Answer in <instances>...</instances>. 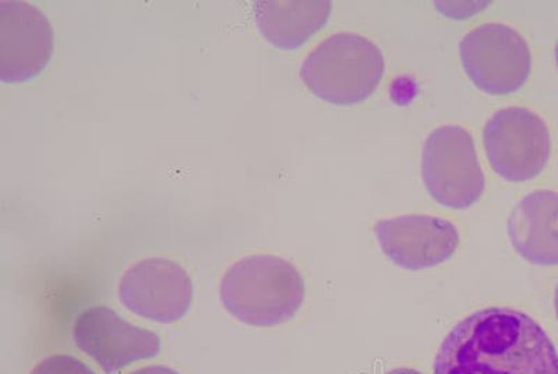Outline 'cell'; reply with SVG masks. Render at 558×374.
Returning <instances> with one entry per match:
<instances>
[{
  "label": "cell",
  "instance_id": "cell-10",
  "mask_svg": "<svg viewBox=\"0 0 558 374\" xmlns=\"http://www.w3.org/2000/svg\"><path fill=\"white\" fill-rule=\"evenodd\" d=\"M53 28L41 10L26 2H0V79L37 77L53 55Z\"/></svg>",
  "mask_w": 558,
  "mask_h": 374
},
{
  "label": "cell",
  "instance_id": "cell-15",
  "mask_svg": "<svg viewBox=\"0 0 558 374\" xmlns=\"http://www.w3.org/2000/svg\"><path fill=\"white\" fill-rule=\"evenodd\" d=\"M384 374H423V373L415 371V369L401 367V369H393V371H390V372H387Z\"/></svg>",
  "mask_w": 558,
  "mask_h": 374
},
{
  "label": "cell",
  "instance_id": "cell-8",
  "mask_svg": "<svg viewBox=\"0 0 558 374\" xmlns=\"http://www.w3.org/2000/svg\"><path fill=\"white\" fill-rule=\"evenodd\" d=\"M73 340L80 351L107 374L118 373L161 352V338L156 333L134 326L107 306L89 307L80 313L74 322Z\"/></svg>",
  "mask_w": 558,
  "mask_h": 374
},
{
  "label": "cell",
  "instance_id": "cell-4",
  "mask_svg": "<svg viewBox=\"0 0 558 374\" xmlns=\"http://www.w3.org/2000/svg\"><path fill=\"white\" fill-rule=\"evenodd\" d=\"M422 178L440 206H475L485 192L486 179L471 133L457 124H446L428 134L422 148Z\"/></svg>",
  "mask_w": 558,
  "mask_h": 374
},
{
  "label": "cell",
  "instance_id": "cell-16",
  "mask_svg": "<svg viewBox=\"0 0 558 374\" xmlns=\"http://www.w3.org/2000/svg\"><path fill=\"white\" fill-rule=\"evenodd\" d=\"M555 311H556V317L558 321V283L555 291Z\"/></svg>",
  "mask_w": 558,
  "mask_h": 374
},
{
  "label": "cell",
  "instance_id": "cell-9",
  "mask_svg": "<svg viewBox=\"0 0 558 374\" xmlns=\"http://www.w3.org/2000/svg\"><path fill=\"white\" fill-rule=\"evenodd\" d=\"M373 232L383 253L410 272L440 266L460 246V233L452 222L426 214L378 219Z\"/></svg>",
  "mask_w": 558,
  "mask_h": 374
},
{
  "label": "cell",
  "instance_id": "cell-5",
  "mask_svg": "<svg viewBox=\"0 0 558 374\" xmlns=\"http://www.w3.org/2000/svg\"><path fill=\"white\" fill-rule=\"evenodd\" d=\"M488 166L511 183L532 181L545 171L551 156L547 123L523 107L497 111L483 128Z\"/></svg>",
  "mask_w": 558,
  "mask_h": 374
},
{
  "label": "cell",
  "instance_id": "cell-14",
  "mask_svg": "<svg viewBox=\"0 0 558 374\" xmlns=\"http://www.w3.org/2000/svg\"><path fill=\"white\" fill-rule=\"evenodd\" d=\"M131 374H181L177 371H173L171 367L166 366H148L138 369V371H134Z\"/></svg>",
  "mask_w": 558,
  "mask_h": 374
},
{
  "label": "cell",
  "instance_id": "cell-3",
  "mask_svg": "<svg viewBox=\"0 0 558 374\" xmlns=\"http://www.w3.org/2000/svg\"><path fill=\"white\" fill-rule=\"evenodd\" d=\"M386 62L380 48L356 33H337L307 55L301 79L308 92L337 107L371 98L380 86Z\"/></svg>",
  "mask_w": 558,
  "mask_h": 374
},
{
  "label": "cell",
  "instance_id": "cell-13",
  "mask_svg": "<svg viewBox=\"0 0 558 374\" xmlns=\"http://www.w3.org/2000/svg\"><path fill=\"white\" fill-rule=\"evenodd\" d=\"M29 374H96L86 363L70 355H53L44 359Z\"/></svg>",
  "mask_w": 558,
  "mask_h": 374
},
{
  "label": "cell",
  "instance_id": "cell-7",
  "mask_svg": "<svg viewBox=\"0 0 558 374\" xmlns=\"http://www.w3.org/2000/svg\"><path fill=\"white\" fill-rule=\"evenodd\" d=\"M119 301L149 322L182 321L193 303V282L181 264L166 257H148L133 264L119 283Z\"/></svg>",
  "mask_w": 558,
  "mask_h": 374
},
{
  "label": "cell",
  "instance_id": "cell-2",
  "mask_svg": "<svg viewBox=\"0 0 558 374\" xmlns=\"http://www.w3.org/2000/svg\"><path fill=\"white\" fill-rule=\"evenodd\" d=\"M219 297L226 311L247 326H279L305 303V279L286 258L257 254L228 268Z\"/></svg>",
  "mask_w": 558,
  "mask_h": 374
},
{
  "label": "cell",
  "instance_id": "cell-11",
  "mask_svg": "<svg viewBox=\"0 0 558 374\" xmlns=\"http://www.w3.org/2000/svg\"><path fill=\"white\" fill-rule=\"evenodd\" d=\"M507 232L523 261L542 267L558 266V193L526 194L512 208Z\"/></svg>",
  "mask_w": 558,
  "mask_h": 374
},
{
  "label": "cell",
  "instance_id": "cell-6",
  "mask_svg": "<svg viewBox=\"0 0 558 374\" xmlns=\"http://www.w3.org/2000/svg\"><path fill=\"white\" fill-rule=\"evenodd\" d=\"M460 57L473 86L488 96L520 92L532 70L526 39L501 23H486L468 33L460 43Z\"/></svg>",
  "mask_w": 558,
  "mask_h": 374
},
{
  "label": "cell",
  "instance_id": "cell-17",
  "mask_svg": "<svg viewBox=\"0 0 558 374\" xmlns=\"http://www.w3.org/2000/svg\"><path fill=\"white\" fill-rule=\"evenodd\" d=\"M555 55H556V62H557V68H558V41L556 44Z\"/></svg>",
  "mask_w": 558,
  "mask_h": 374
},
{
  "label": "cell",
  "instance_id": "cell-1",
  "mask_svg": "<svg viewBox=\"0 0 558 374\" xmlns=\"http://www.w3.org/2000/svg\"><path fill=\"white\" fill-rule=\"evenodd\" d=\"M433 374H558V353L526 313L486 307L451 328L438 348Z\"/></svg>",
  "mask_w": 558,
  "mask_h": 374
},
{
  "label": "cell",
  "instance_id": "cell-12",
  "mask_svg": "<svg viewBox=\"0 0 558 374\" xmlns=\"http://www.w3.org/2000/svg\"><path fill=\"white\" fill-rule=\"evenodd\" d=\"M331 2L263 0L254 8L258 32L274 47L293 51L320 32L330 19Z\"/></svg>",
  "mask_w": 558,
  "mask_h": 374
}]
</instances>
